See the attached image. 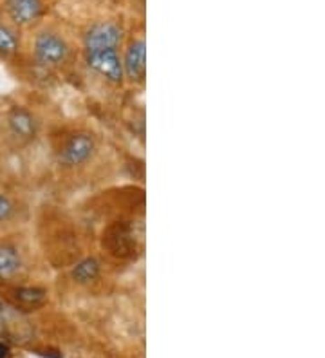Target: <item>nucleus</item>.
<instances>
[{
  "instance_id": "obj_12",
  "label": "nucleus",
  "mask_w": 325,
  "mask_h": 358,
  "mask_svg": "<svg viewBox=\"0 0 325 358\" xmlns=\"http://www.w3.org/2000/svg\"><path fill=\"white\" fill-rule=\"evenodd\" d=\"M4 333V324H2V320H0V335Z\"/></svg>"
},
{
  "instance_id": "obj_7",
  "label": "nucleus",
  "mask_w": 325,
  "mask_h": 358,
  "mask_svg": "<svg viewBox=\"0 0 325 358\" xmlns=\"http://www.w3.org/2000/svg\"><path fill=\"white\" fill-rule=\"evenodd\" d=\"M33 219V208L26 197L0 188V236L22 231Z\"/></svg>"
},
{
  "instance_id": "obj_11",
  "label": "nucleus",
  "mask_w": 325,
  "mask_h": 358,
  "mask_svg": "<svg viewBox=\"0 0 325 358\" xmlns=\"http://www.w3.org/2000/svg\"><path fill=\"white\" fill-rule=\"evenodd\" d=\"M8 353H9L8 345L0 342V358H8Z\"/></svg>"
},
{
  "instance_id": "obj_1",
  "label": "nucleus",
  "mask_w": 325,
  "mask_h": 358,
  "mask_svg": "<svg viewBox=\"0 0 325 358\" xmlns=\"http://www.w3.org/2000/svg\"><path fill=\"white\" fill-rule=\"evenodd\" d=\"M45 143L49 165L65 187H91L114 169L107 138L87 120H52Z\"/></svg>"
},
{
  "instance_id": "obj_10",
  "label": "nucleus",
  "mask_w": 325,
  "mask_h": 358,
  "mask_svg": "<svg viewBox=\"0 0 325 358\" xmlns=\"http://www.w3.org/2000/svg\"><path fill=\"white\" fill-rule=\"evenodd\" d=\"M11 293H13L15 302H17V306L15 308L22 311L40 308L43 302H45V295H48V292L43 288H38V286H27V284L13 286V288H11Z\"/></svg>"
},
{
  "instance_id": "obj_3",
  "label": "nucleus",
  "mask_w": 325,
  "mask_h": 358,
  "mask_svg": "<svg viewBox=\"0 0 325 358\" xmlns=\"http://www.w3.org/2000/svg\"><path fill=\"white\" fill-rule=\"evenodd\" d=\"M27 60L33 78L51 85L69 78L80 64V45L69 31L57 24H38L31 36Z\"/></svg>"
},
{
  "instance_id": "obj_8",
  "label": "nucleus",
  "mask_w": 325,
  "mask_h": 358,
  "mask_svg": "<svg viewBox=\"0 0 325 358\" xmlns=\"http://www.w3.org/2000/svg\"><path fill=\"white\" fill-rule=\"evenodd\" d=\"M8 20L18 29H31L43 22L48 17L49 6L45 0H6Z\"/></svg>"
},
{
  "instance_id": "obj_2",
  "label": "nucleus",
  "mask_w": 325,
  "mask_h": 358,
  "mask_svg": "<svg viewBox=\"0 0 325 358\" xmlns=\"http://www.w3.org/2000/svg\"><path fill=\"white\" fill-rule=\"evenodd\" d=\"M127 31L116 18H94L80 35V64L87 76L108 91H123L122 51Z\"/></svg>"
},
{
  "instance_id": "obj_4",
  "label": "nucleus",
  "mask_w": 325,
  "mask_h": 358,
  "mask_svg": "<svg viewBox=\"0 0 325 358\" xmlns=\"http://www.w3.org/2000/svg\"><path fill=\"white\" fill-rule=\"evenodd\" d=\"M51 122H45L29 103H11L2 114V134L13 150H31L45 140Z\"/></svg>"
},
{
  "instance_id": "obj_6",
  "label": "nucleus",
  "mask_w": 325,
  "mask_h": 358,
  "mask_svg": "<svg viewBox=\"0 0 325 358\" xmlns=\"http://www.w3.org/2000/svg\"><path fill=\"white\" fill-rule=\"evenodd\" d=\"M122 66L125 89H143L147 83V40L143 31L125 36Z\"/></svg>"
},
{
  "instance_id": "obj_9",
  "label": "nucleus",
  "mask_w": 325,
  "mask_h": 358,
  "mask_svg": "<svg viewBox=\"0 0 325 358\" xmlns=\"http://www.w3.org/2000/svg\"><path fill=\"white\" fill-rule=\"evenodd\" d=\"M22 51L20 29L11 22H0V60H13Z\"/></svg>"
},
{
  "instance_id": "obj_5",
  "label": "nucleus",
  "mask_w": 325,
  "mask_h": 358,
  "mask_svg": "<svg viewBox=\"0 0 325 358\" xmlns=\"http://www.w3.org/2000/svg\"><path fill=\"white\" fill-rule=\"evenodd\" d=\"M18 231L0 236V282L9 286L26 284L33 273V250L17 239Z\"/></svg>"
}]
</instances>
